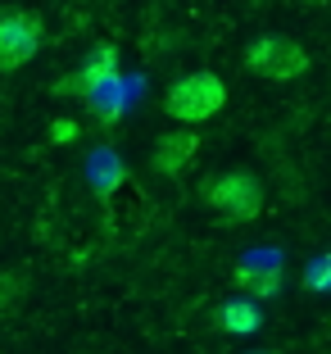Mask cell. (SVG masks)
Returning a JSON list of instances; mask_svg holds the SVG:
<instances>
[{"mask_svg": "<svg viewBox=\"0 0 331 354\" xmlns=\"http://www.w3.org/2000/svg\"><path fill=\"white\" fill-rule=\"evenodd\" d=\"M236 281L249 300H272L286 286V272L281 263H236Z\"/></svg>", "mask_w": 331, "mask_h": 354, "instance_id": "cell-10", "label": "cell"}, {"mask_svg": "<svg viewBox=\"0 0 331 354\" xmlns=\"http://www.w3.org/2000/svg\"><path fill=\"white\" fill-rule=\"evenodd\" d=\"M55 141H73V136H77V127H73V123H55Z\"/></svg>", "mask_w": 331, "mask_h": 354, "instance_id": "cell-12", "label": "cell"}, {"mask_svg": "<svg viewBox=\"0 0 331 354\" xmlns=\"http://www.w3.org/2000/svg\"><path fill=\"white\" fill-rule=\"evenodd\" d=\"M118 77V46L114 41H100L82 55V64L73 68L68 77L55 82V95H73V100H86L91 91H100L104 82H114Z\"/></svg>", "mask_w": 331, "mask_h": 354, "instance_id": "cell-5", "label": "cell"}, {"mask_svg": "<svg viewBox=\"0 0 331 354\" xmlns=\"http://www.w3.org/2000/svg\"><path fill=\"white\" fill-rule=\"evenodd\" d=\"M196 155H200L196 127H177V132H164L155 141V150H150V168H155L159 177H182L191 164H196Z\"/></svg>", "mask_w": 331, "mask_h": 354, "instance_id": "cell-6", "label": "cell"}, {"mask_svg": "<svg viewBox=\"0 0 331 354\" xmlns=\"http://www.w3.org/2000/svg\"><path fill=\"white\" fill-rule=\"evenodd\" d=\"M136 95H141V77H123V73H118L114 82H104L100 91H91L82 104L95 114V123H100V127H118V123H123V114H127V104H132Z\"/></svg>", "mask_w": 331, "mask_h": 354, "instance_id": "cell-7", "label": "cell"}, {"mask_svg": "<svg viewBox=\"0 0 331 354\" xmlns=\"http://www.w3.org/2000/svg\"><path fill=\"white\" fill-rule=\"evenodd\" d=\"M214 323H218V332H227V336H254L263 327V309L249 295H227L214 309Z\"/></svg>", "mask_w": 331, "mask_h": 354, "instance_id": "cell-8", "label": "cell"}, {"mask_svg": "<svg viewBox=\"0 0 331 354\" xmlns=\"http://www.w3.org/2000/svg\"><path fill=\"white\" fill-rule=\"evenodd\" d=\"M304 281H309L313 291H327V286H331V259H313V263H309V277H304Z\"/></svg>", "mask_w": 331, "mask_h": 354, "instance_id": "cell-11", "label": "cell"}, {"mask_svg": "<svg viewBox=\"0 0 331 354\" xmlns=\"http://www.w3.org/2000/svg\"><path fill=\"white\" fill-rule=\"evenodd\" d=\"M223 104H227V82H223L218 73H209V68L182 73L173 86H168V95H164L168 118H177L182 127L209 123L214 114H223Z\"/></svg>", "mask_w": 331, "mask_h": 354, "instance_id": "cell-1", "label": "cell"}, {"mask_svg": "<svg viewBox=\"0 0 331 354\" xmlns=\"http://www.w3.org/2000/svg\"><path fill=\"white\" fill-rule=\"evenodd\" d=\"M46 46V19L28 5H0V73H19Z\"/></svg>", "mask_w": 331, "mask_h": 354, "instance_id": "cell-3", "label": "cell"}, {"mask_svg": "<svg viewBox=\"0 0 331 354\" xmlns=\"http://www.w3.org/2000/svg\"><path fill=\"white\" fill-rule=\"evenodd\" d=\"M200 200L227 223H254L263 214V182L245 168H227V173H214L200 187Z\"/></svg>", "mask_w": 331, "mask_h": 354, "instance_id": "cell-2", "label": "cell"}, {"mask_svg": "<svg viewBox=\"0 0 331 354\" xmlns=\"http://www.w3.org/2000/svg\"><path fill=\"white\" fill-rule=\"evenodd\" d=\"M245 68L263 82H295V77L309 73V50H304L295 37H281V32H263L245 46Z\"/></svg>", "mask_w": 331, "mask_h": 354, "instance_id": "cell-4", "label": "cell"}, {"mask_svg": "<svg viewBox=\"0 0 331 354\" xmlns=\"http://www.w3.org/2000/svg\"><path fill=\"white\" fill-rule=\"evenodd\" d=\"M86 177H91L95 196H100V200H109L118 187H123L127 168H123V159H118V150H114V146H95L91 155H86Z\"/></svg>", "mask_w": 331, "mask_h": 354, "instance_id": "cell-9", "label": "cell"}, {"mask_svg": "<svg viewBox=\"0 0 331 354\" xmlns=\"http://www.w3.org/2000/svg\"><path fill=\"white\" fill-rule=\"evenodd\" d=\"M245 354H277V350H245Z\"/></svg>", "mask_w": 331, "mask_h": 354, "instance_id": "cell-13", "label": "cell"}]
</instances>
